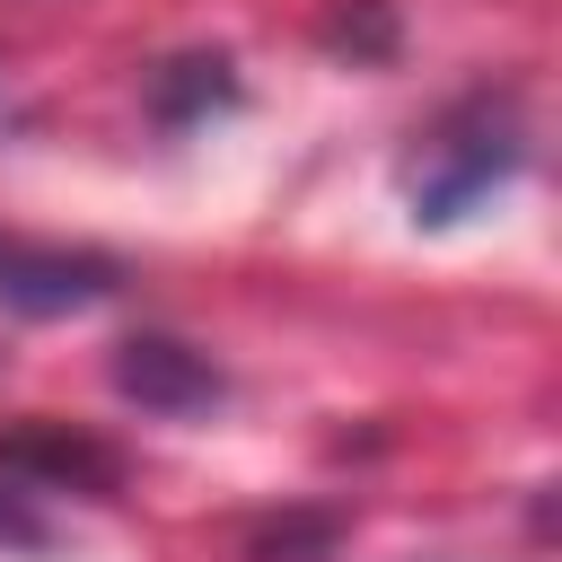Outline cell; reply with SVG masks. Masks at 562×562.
<instances>
[{
	"instance_id": "52a82bcc",
	"label": "cell",
	"mask_w": 562,
	"mask_h": 562,
	"mask_svg": "<svg viewBox=\"0 0 562 562\" xmlns=\"http://www.w3.org/2000/svg\"><path fill=\"white\" fill-rule=\"evenodd\" d=\"M325 44L351 53V61H386V53H395V9H386V0H342V9L325 18Z\"/></svg>"
},
{
	"instance_id": "277c9868",
	"label": "cell",
	"mask_w": 562,
	"mask_h": 562,
	"mask_svg": "<svg viewBox=\"0 0 562 562\" xmlns=\"http://www.w3.org/2000/svg\"><path fill=\"white\" fill-rule=\"evenodd\" d=\"M0 474H18L35 492H114L123 457L70 422H18V430H0Z\"/></svg>"
},
{
	"instance_id": "5b68a950",
	"label": "cell",
	"mask_w": 562,
	"mask_h": 562,
	"mask_svg": "<svg viewBox=\"0 0 562 562\" xmlns=\"http://www.w3.org/2000/svg\"><path fill=\"white\" fill-rule=\"evenodd\" d=\"M246 88H237V61L228 53H176L149 70V123L158 132H202L211 114H228Z\"/></svg>"
},
{
	"instance_id": "ba28073f",
	"label": "cell",
	"mask_w": 562,
	"mask_h": 562,
	"mask_svg": "<svg viewBox=\"0 0 562 562\" xmlns=\"http://www.w3.org/2000/svg\"><path fill=\"white\" fill-rule=\"evenodd\" d=\"M0 544H44V518H26L18 492H0Z\"/></svg>"
},
{
	"instance_id": "7a4b0ae2",
	"label": "cell",
	"mask_w": 562,
	"mask_h": 562,
	"mask_svg": "<svg viewBox=\"0 0 562 562\" xmlns=\"http://www.w3.org/2000/svg\"><path fill=\"white\" fill-rule=\"evenodd\" d=\"M123 290V263L97 246H53V237H0V307L9 316H88Z\"/></svg>"
},
{
	"instance_id": "3957f363",
	"label": "cell",
	"mask_w": 562,
	"mask_h": 562,
	"mask_svg": "<svg viewBox=\"0 0 562 562\" xmlns=\"http://www.w3.org/2000/svg\"><path fill=\"white\" fill-rule=\"evenodd\" d=\"M105 378H114L123 404H140L158 422H193V413H220L228 404L220 360L193 351V342H176V334H123L114 360H105Z\"/></svg>"
},
{
	"instance_id": "6da1fadb",
	"label": "cell",
	"mask_w": 562,
	"mask_h": 562,
	"mask_svg": "<svg viewBox=\"0 0 562 562\" xmlns=\"http://www.w3.org/2000/svg\"><path fill=\"white\" fill-rule=\"evenodd\" d=\"M527 167V123H518V97H457L404 158V211L413 228H457L474 202H492L509 176Z\"/></svg>"
},
{
	"instance_id": "8992f818",
	"label": "cell",
	"mask_w": 562,
	"mask_h": 562,
	"mask_svg": "<svg viewBox=\"0 0 562 562\" xmlns=\"http://www.w3.org/2000/svg\"><path fill=\"white\" fill-rule=\"evenodd\" d=\"M342 544V509H290L246 536V562H325Z\"/></svg>"
}]
</instances>
